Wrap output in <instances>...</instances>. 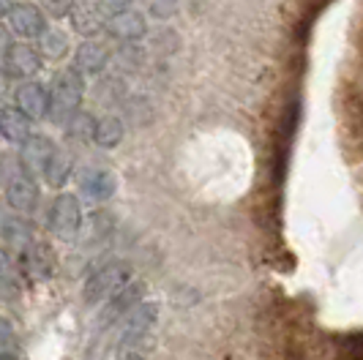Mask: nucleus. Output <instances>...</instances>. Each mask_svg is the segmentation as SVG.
Masks as SVG:
<instances>
[{"label":"nucleus","instance_id":"nucleus-1","mask_svg":"<svg viewBox=\"0 0 363 360\" xmlns=\"http://www.w3.org/2000/svg\"><path fill=\"white\" fill-rule=\"evenodd\" d=\"M50 120L57 126H66L74 112L82 107V96H85V77L77 72L74 66L60 69L50 82Z\"/></svg>","mask_w":363,"mask_h":360},{"label":"nucleus","instance_id":"nucleus-2","mask_svg":"<svg viewBox=\"0 0 363 360\" xmlns=\"http://www.w3.org/2000/svg\"><path fill=\"white\" fill-rule=\"evenodd\" d=\"M131 281V268L123 265V262H109V265H101L99 270H93L82 287V300L88 306H101L107 303L115 292L126 287Z\"/></svg>","mask_w":363,"mask_h":360},{"label":"nucleus","instance_id":"nucleus-3","mask_svg":"<svg viewBox=\"0 0 363 360\" xmlns=\"http://www.w3.org/2000/svg\"><path fill=\"white\" fill-rule=\"evenodd\" d=\"M159 317V303L153 300H143L128 311L126 317L121 320V333H118V349L126 352L134 344H140L150 333V327L156 325Z\"/></svg>","mask_w":363,"mask_h":360},{"label":"nucleus","instance_id":"nucleus-4","mask_svg":"<svg viewBox=\"0 0 363 360\" xmlns=\"http://www.w3.org/2000/svg\"><path fill=\"white\" fill-rule=\"evenodd\" d=\"M82 230V208H79V199L69 194V191H60L52 199V208H50V232L60 240H74Z\"/></svg>","mask_w":363,"mask_h":360},{"label":"nucleus","instance_id":"nucleus-5","mask_svg":"<svg viewBox=\"0 0 363 360\" xmlns=\"http://www.w3.org/2000/svg\"><path fill=\"white\" fill-rule=\"evenodd\" d=\"M55 142L50 137H44V134H30L22 147H19V172H25V175H30V178H38V175H44V169H47V164L50 159L55 156Z\"/></svg>","mask_w":363,"mask_h":360},{"label":"nucleus","instance_id":"nucleus-6","mask_svg":"<svg viewBox=\"0 0 363 360\" xmlns=\"http://www.w3.org/2000/svg\"><path fill=\"white\" fill-rule=\"evenodd\" d=\"M137 303H143V284L140 281H128L126 287L121 289V292H115L107 303H101V314H99L96 325L99 327H109V325L121 322Z\"/></svg>","mask_w":363,"mask_h":360},{"label":"nucleus","instance_id":"nucleus-7","mask_svg":"<svg viewBox=\"0 0 363 360\" xmlns=\"http://www.w3.org/2000/svg\"><path fill=\"white\" fill-rule=\"evenodd\" d=\"M14 107L30 120H44L50 115V90L36 79H25L14 93Z\"/></svg>","mask_w":363,"mask_h":360},{"label":"nucleus","instance_id":"nucleus-8","mask_svg":"<svg viewBox=\"0 0 363 360\" xmlns=\"http://www.w3.org/2000/svg\"><path fill=\"white\" fill-rule=\"evenodd\" d=\"M9 28L22 38H38L47 30V19L44 11L33 3H14V9L9 11Z\"/></svg>","mask_w":363,"mask_h":360},{"label":"nucleus","instance_id":"nucleus-9","mask_svg":"<svg viewBox=\"0 0 363 360\" xmlns=\"http://www.w3.org/2000/svg\"><path fill=\"white\" fill-rule=\"evenodd\" d=\"M6 202L11 210L17 213H30L38 205V186L36 178L25 175V172H17L14 178L6 183Z\"/></svg>","mask_w":363,"mask_h":360},{"label":"nucleus","instance_id":"nucleus-10","mask_svg":"<svg viewBox=\"0 0 363 360\" xmlns=\"http://www.w3.org/2000/svg\"><path fill=\"white\" fill-rule=\"evenodd\" d=\"M3 63H6V74L19 77V79H33L41 69V55L30 44H11Z\"/></svg>","mask_w":363,"mask_h":360},{"label":"nucleus","instance_id":"nucleus-11","mask_svg":"<svg viewBox=\"0 0 363 360\" xmlns=\"http://www.w3.org/2000/svg\"><path fill=\"white\" fill-rule=\"evenodd\" d=\"M77 183H79V191H82L85 197L99 199V202L109 199L115 194V189H118L115 175H112L109 169H99V167H85V169H79Z\"/></svg>","mask_w":363,"mask_h":360},{"label":"nucleus","instance_id":"nucleus-12","mask_svg":"<svg viewBox=\"0 0 363 360\" xmlns=\"http://www.w3.org/2000/svg\"><path fill=\"white\" fill-rule=\"evenodd\" d=\"M107 30L121 41H137V38L147 36V22L140 11L123 9V11H115L107 19Z\"/></svg>","mask_w":363,"mask_h":360},{"label":"nucleus","instance_id":"nucleus-13","mask_svg":"<svg viewBox=\"0 0 363 360\" xmlns=\"http://www.w3.org/2000/svg\"><path fill=\"white\" fill-rule=\"evenodd\" d=\"M109 66V52L104 44H99V41H82L79 47H77V52H74V69L82 74H101L104 69Z\"/></svg>","mask_w":363,"mask_h":360},{"label":"nucleus","instance_id":"nucleus-14","mask_svg":"<svg viewBox=\"0 0 363 360\" xmlns=\"http://www.w3.org/2000/svg\"><path fill=\"white\" fill-rule=\"evenodd\" d=\"M0 137L9 142H25L30 137V118L17 107L0 109Z\"/></svg>","mask_w":363,"mask_h":360},{"label":"nucleus","instance_id":"nucleus-15","mask_svg":"<svg viewBox=\"0 0 363 360\" xmlns=\"http://www.w3.org/2000/svg\"><path fill=\"white\" fill-rule=\"evenodd\" d=\"M52 252L47 249V246H38V243H30V246H25L22 249V268L25 273L30 276V279H47L50 273H52Z\"/></svg>","mask_w":363,"mask_h":360},{"label":"nucleus","instance_id":"nucleus-16","mask_svg":"<svg viewBox=\"0 0 363 360\" xmlns=\"http://www.w3.org/2000/svg\"><path fill=\"white\" fill-rule=\"evenodd\" d=\"M0 237L11 246H19V249L33 243V232H30L28 221L19 216H9V213H0Z\"/></svg>","mask_w":363,"mask_h":360},{"label":"nucleus","instance_id":"nucleus-17","mask_svg":"<svg viewBox=\"0 0 363 360\" xmlns=\"http://www.w3.org/2000/svg\"><path fill=\"white\" fill-rule=\"evenodd\" d=\"M72 22H74V30H79L82 36H88V38L107 28V19L101 14V6H82V9H74Z\"/></svg>","mask_w":363,"mask_h":360},{"label":"nucleus","instance_id":"nucleus-18","mask_svg":"<svg viewBox=\"0 0 363 360\" xmlns=\"http://www.w3.org/2000/svg\"><path fill=\"white\" fill-rule=\"evenodd\" d=\"M123 120H118V118H112V115H107V118H101V120H96V131H93V142L99 145V147H104V150H109V147H118V145L123 142Z\"/></svg>","mask_w":363,"mask_h":360},{"label":"nucleus","instance_id":"nucleus-19","mask_svg":"<svg viewBox=\"0 0 363 360\" xmlns=\"http://www.w3.org/2000/svg\"><path fill=\"white\" fill-rule=\"evenodd\" d=\"M38 55L41 57H50V60H60L69 55V36L57 28H47L41 36H38Z\"/></svg>","mask_w":363,"mask_h":360},{"label":"nucleus","instance_id":"nucleus-20","mask_svg":"<svg viewBox=\"0 0 363 360\" xmlns=\"http://www.w3.org/2000/svg\"><path fill=\"white\" fill-rule=\"evenodd\" d=\"M72 156L69 153H63V150H55V156L50 159L47 164V169H44V180H47V186H52V189H63L66 186V180L72 178Z\"/></svg>","mask_w":363,"mask_h":360},{"label":"nucleus","instance_id":"nucleus-21","mask_svg":"<svg viewBox=\"0 0 363 360\" xmlns=\"http://www.w3.org/2000/svg\"><path fill=\"white\" fill-rule=\"evenodd\" d=\"M115 230V216L109 210H96L88 216V240L91 243H101L107 240L109 235Z\"/></svg>","mask_w":363,"mask_h":360},{"label":"nucleus","instance_id":"nucleus-22","mask_svg":"<svg viewBox=\"0 0 363 360\" xmlns=\"http://www.w3.org/2000/svg\"><path fill=\"white\" fill-rule=\"evenodd\" d=\"M93 131H96V118L91 112H82V109L74 112L66 123V134L72 140H93Z\"/></svg>","mask_w":363,"mask_h":360},{"label":"nucleus","instance_id":"nucleus-23","mask_svg":"<svg viewBox=\"0 0 363 360\" xmlns=\"http://www.w3.org/2000/svg\"><path fill=\"white\" fill-rule=\"evenodd\" d=\"M38 6H41L44 14H50L52 19H63L74 11V0H38Z\"/></svg>","mask_w":363,"mask_h":360},{"label":"nucleus","instance_id":"nucleus-24","mask_svg":"<svg viewBox=\"0 0 363 360\" xmlns=\"http://www.w3.org/2000/svg\"><path fill=\"white\" fill-rule=\"evenodd\" d=\"M150 14L156 19H169L178 14V0H150Z\"/></svg>","mask_w":363,"mask_h":360},{"label":"nucleus","instance_id":"nucleus-25","mask_svg":"<svg viewBox=\"0 0 363 360\" xmlns=\"http://www.w3.org/2000/svg\"><path fill=\"white\" fill-rule=\"evenodd\" d=\"M150 47L153 50H159V52H175L178 50V33H172V30H162V33H156V41H150Z\"/></svg>","mask_w":363,"mask_h":360},{"label":"nucleus","instance_id":"nucleus-26","mask_svg":"<svg viewBox=\"0 0 363 360\" xmlns=\"http://www.w3.org/2000/svg\"><path fill=\"white\" fill-rule=\"evenodd\" d=\"M9 344H14V327L9 320L0 317V347H9Z\"/></svg>","mask_w":363,"mask_h":360},{"label":"nucleus","instance_id":"nucleus-27","mask_svg":"<svg viewBox=\"0 0 363 360\" xmlns=\"http://www.w3.org/2000/svg\"><path fill=\"white\" fill-rule=\"evenodd\" d=\"M96 3H99L101 9H107V11H112V14H115V11H123V9H128L134 0H96Z\"/></svg>","mask_w":363,"mask_h":360},{"label":"nucleus","instance_id":"nucleus-28","mask_svg":"<svg viewBox=\"0 0 363 360\" xmlns=\"http://www.w3.org/2000/svg\"><path fill=\"white\" fill-rule=\"evenodd\" d=\"M9 47H11V41H9V30L0 25V60L6 57V52H9Z\"/></svg>","mask_w":363,"mask_h":360},{"label":"nucleus","instance_id":"nucleus-29","mask_svg":"<svg viewBox=\"0 0 363 360\" xmlns=\"http://www.w3.org/2000/svg\"><path fill=\"white\" fill-rule=\"evenodd\" d=\"M0 276H11V259L3 249H0Z\"/></svg>","mask_w":363,"mask_h":360},{"label":"nucleus","instance_id":"nucleus-30","mask_svg":"<svg viewBox=\"0 0 363 360\" xmlns=\"http://www.w3.org/2000/svg\"><path fill=\"white\" fill-rule=\"evenodd\" d=\"M9 93V74H6V69H0V99Z\"/></svg>","mask_w":363,"mask_h":360},{"label":"nucleus","instance_id":"nucleus-31","mask_svg":"<svg viewBox=\"0 0 363 360\" xmlns=\"http://www.w3.org/2000/svg\"><path fill=\"white\" fill-rule=\"evenodd\" d=\"M11 9H14V0H0V17H9Z\"/></svg>","mask_w":363,"mask_h":360},{"label":"nucleus","instance_id":"nucleus-32","mask_svg":"<svg viewBox=\"0 0 363 360\" xmlns=\"http://www.w3.org/2000/svg\"><path fill=\"white\" fill-rule=\"evenodd\" d=\"M0 360H17V358H14L11 352H0Z\"/></svg>","mask_w":363,"mask_h":360}]
</instances>
